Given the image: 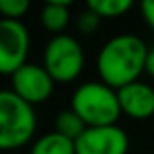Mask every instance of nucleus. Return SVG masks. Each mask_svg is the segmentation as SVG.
I'll return each mask as SVG.
<instances>
[{"label":"nucleus","instance_id":"1","mask_svg":"<svg viewBox=\"0 0 154 154\" xmlns=\"http://www.w3.org/2000/svg\"><path fill=\"white\" fill-rule=\"evenodd\" d=\"M149 54L147 44L131 33L116 35L109 38L96 58V69L100 82L112 89H122L145 72V60Z\"/></svg>","mask_w":154,"mask_h":154},{"label":"nucleus","instance_id":"8","mask_svg":"<svg viewBox=\"0 0 154 154\" xmlns=\"http://www.w3.org/2000/svg\"><path fill=\"white\" fill-rule=\"evenodd\" d=\"M118 93L122 114L132 120H149L154 116V89L145 82H132Z\"/></svg>","mask_w":154,"mask_h":154},{"label":"nucleus","instance_id":"7","mask_svg":"<svg viewBox=\"0 0 154 154\" xmlns=\"http://www.w3.org/2000/svg\"><path fill=\"white\" fill-rule=\"evenodd\" d=\"M74 145L76 154H127L129 136L118 125L87 127Z\"/></svg>","mask_w":154,"mask_h":154},{"label":"nucleus","instance_id":"6","mask_svg":"<svg viewBox=\"0 0 154 154\" xmlns=\"http://www.w3.org/2000/svg\"><path fill=\"white\" fill-rule=\"evenodd\" d=\"M11 91L35 107L51 98L54 91V80L44 69V65L27 62L11 76Z\"/></svg>","mask_w":154,"mask_h":154},{"label":"nucleus","instance_id":"2","mask_svg":"<svg viewBox=\"0 0 154 154\" xmlns=\"http://www.w3.org/2000/svg\"><path fill=\"white\" fill-rule=\"evenodd\" d=\"M71 109L87 127L116 125L122 116L116 89L103 82H85L76 87L71 96Z\"/></svg>","mask_w":154,"mask_h":154},{"label":"nucleus","instance_id":"13","mask_svg":"<svg viewBox=\"0 0 154 154\" xmlns=\"http://www.w3.org/2000/svg\"><path fill=\"white\" fill-rule=\"evenodd\" d=\"M29 8V0H0V17L6 20H22Z\"/></svg>","mask_w":154,"mask_h":154},{"label":"nucleus","instance_id":"15","mask_svg":"<svg viewBox=\"0 0 154 154\" xmlns=\"http://www.w3.org/2000/svg\"><path fill=\"white\" fill-rule=\"evenodd\" d=\"M141 15L147 22V26L154 31V0H145V2H141Z\"/></svg>","mask_w":154,"mask_h":154},{"label":"nucleus","instance_id":"9","mask_svg":"<svg viewBox=\"0 0 154 154\" xmlns=\"http://www.w3.org/2000/svg\"><path fill=\"white\" fill-rule=\"evenodd\" d=\"M69 20H71V9L69 4L63 0H51V2L44 4L40 11V22L45 31L53 33V36L63 35V29L69 26Z\"/></svg>","mask_w":154,"mask_h":154},{"label":"nucleus","instance_id":"16","mask_svg":"<svg viewBox=\"0 0 154 154\" xmlns=\"http://www.w3.org/2000/svg\"><path fill=\"white\" fill-rule=\"evenodd\" d=\"M145 72L154 78V49H149V54L145 60Z\"/></svg>","mask_w":154,"mask_h":154},{"label":"nucleus","instance_id":"14","mask_svg":"<svg viewBox=\"0 0 154 154\" xmlns=\"http://www.w3.org/2000/svg\"><path fill=\"white\" fill-rule=\"evenodd\" d=\"M100 24H102V18L93 9H89L87 6H85V9L78 17H76V29H78L82 35H93V33H96L98 27H100Z\"/></svg>","mask_w":154,"mask_h":154},{"label":"nucleus","instance_id":"12","mask_svg":"<svg viewBox=\"0 0 154 154\" xmlns=\"http://www.w3.org/2000/svg\"><path fill=\"white\" fill-rule=\"evenodd\" d=\"M131 0H89L87 8L93 9L102 20L103 18H118L127 15L132 9Z\"/></svg>","mask_w":154,"mask_h":154},{"label":"nucleus","instance_id":"4","mask_svg":"<svg viewBox=\"0 0 154 154\" xmlns=\"http://www.w3.org/2000/svg\"><path fill=\"white\" fill-rule=\"evenodd\" d=\"M42 65L54 84H71L82 74L85 54L78 40L63 33L51 36V40L45 44Z\"/></svg>","mask_w":154,"mask_h":154},{"label":"nucleus","instance_id":"3","mask_svg":"<svg viewBox=\"0 0 154 154\" xmlns=\"http://www.w3.org/2000/svg\"><path fill=\"white\" fill-rule=\"evenodd\" d=\"M35 131V107L18 98L11 89L0 91V150H15L27 145Z\"/></svg>","mask_w":154,"mask_h":154},{"label":"nucleus","instance_id":"5","mask_svg":"<svg viewBox=\"0 0 154 154\" xmlns=\"http://www.w3.org/2000/svg\"><path fill=\"white\" fill-rule=\"evenodd\" d=\"M31 36L22 20L0 18V74L13 76L27 63Z\"/></svg>","mask_w":154,"mask_h":154},{"label":"nucleus","instance_id":"11","mask_svg":"<svg viewBox=\"0 0 154 154\" xmlns=\"http://www.w3.org/2000/svg\"><path fill=\"white\" fill-rule=\"evenodd\" d=\"M87 129V125L82 122V118L76 114L72 109H65V111H60L56 114V120H54V131L63 134L65 138L76 141L84 131Z\"/></svg>","mask_w":154,"mask_h":154},{"label":"nucleus","instance_id":"10","mask_svg":"<svg viewBox=\"0 0 154 154\" xmlns=\"http://www.w3.org/2000/svg\"><path fill=\"white\" fill-rule=\"evenodd\" d=\"M29 154H76V145L63 134L51 131L33 141Z\"/></svg>","mask_w":154,"mask_h":154}]
</instances>
